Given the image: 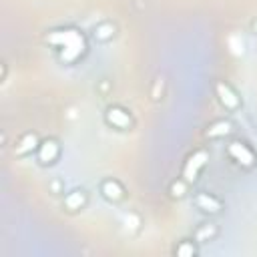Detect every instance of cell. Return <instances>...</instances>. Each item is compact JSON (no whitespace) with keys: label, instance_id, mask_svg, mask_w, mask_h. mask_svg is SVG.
Instances as JSON below:
<instances>
[{"label":"cell","instance_id":"9c48e42d","mask_svg":"<svg viewBox=\"0 0 257 257\" xmlns=\"http://www.w3.org/2000/svg\"><path fill=\"white\" fill-rule=\"evenodd\" d=\"M34 149H38V139H36V135L28 133V135H24V137L18 141V145L14 147V155L26 157V155H30Z\"/></svg>","mask_w":257,"mask_h":257},{"label":"cell","instance_id":"4fadbf2b","mask_svg":"<svg viewBox=\"0 0 257 257\" xmlns=\"http://www.w3.org/2000/svg\"><path fill=\"white\" fill-rule=\"evenodd\" d=\"M175 253H177L179 257H191V255L197 253V249H195V245H193L191 241H181V243L177 245Z\"/></svg>","mask_w":257,"mask_h":257},{"label":"cell","instance_id":"ba28073f","mask_svg":"<svg viewBox=\"0 0 257 257\" xmlns=\"http://www.w3.org/2000/svg\"><path fill=\"white\" fill-rule=\"evenodd\" d=\"M100 193H102V197L108 199V201H120V199L124 197V189L120 187L118 181H112V179L102 181V185H100Z\"/></svg>","mask_w":257,"mask_h":257},{"label":"cell","instance_id":"7a4b0ae2","mask_svg":"<svg viewBox=\"0 0 257 257\" xmlns=\"http://www.w3.org/2000/svg\"><path fill=\"white\" fill-rule=\"evenodd\" d=\"M207 161H209V153H207V151H197V153H193V155L187 159L185 167H183V179H185L187 183L197 181V177H199L201 169L207 165Z\"/></svg>","mask_w":257,"mask_h":257},{"label":"cell","instance_id":"52a82bcc","mask_svg":"<svg viewBox=\"0 0 257 257\" xmlns=\"http://www.w3.org/2000/svg\"><path fill=\"white\" fill-rule=\"evenodd\" d=\"M195 205H197V209H201L203 213H211V215H217L219 211H221V201L217 199V197H213V195H209V193H199L197 197H195Z\"/></svg>","mask_w":257,"mask_h":257},{"label":"cell","instance_id":"2e32d148","mask_svg":"<svg viewBox=\"0 0 257 257\" xmlns=\"http://www.w3.org/2000/svg\"><path fill=\"white\" fill-rule=\"evenodd\" d=\"M255 30H257V24H255Z\"/></svg>","mask_w":257,"mask_h":257},{"label":"cell","instance_id":"5b68a950","mask_svg":"<svg viewBox=\"0 0 257 257\" xmlns=\"http://www.w3.org/2000/svg\"><path fill=\"white\" fill-rule=\"evenodd\" d=\"M104 118H106V122H108L110 126H114V128H118V131H126V128L133 126L131 114H128L124 108H120V106H110V108L104 112Z\"/></svg>","mask_w":257,"mask_h":257},{"label":"cell","instance_id":"6da1fadb","mask_svg":"<svg viewBox=\"0 0 257 257\" xmlns=\"http://www.w3.org/2000/svg\"><path fill=\"white\" fill-rule=\"evenodd\" d=\"M48 42L62 48L60 58L64 62H74L84 52V38L74 30H56L48 34Z\"/></svg>","mask_w":257,"mask_h":257},{"label":"cell","instance_id":"8992f818","mask_svg":"<svg viewBox=\"0 0 257 257\" xmlns=\"http://www.w3.org/2000/svg\"><path fill=\"white\" fill-rule=\"evenodd\" d=\"M58 155H60V147H58V143L54 139H46V141H42L38 145V161H40V165L54 163L58 159Z\"/></svg>","mask_w":257,"mask_h":257},{"label":"cell","instance_id":"9a60e30c","mask_svg":"<svg viewBox=\"0 0 257 257\" xmlns=\"http://www.w3.org/2000/svg\"><path fill=\"white\" fill-rule=\"evenodd\" d=\"M185 183H187L185 179L179 181V183H173V185H171V195H173V197H183V195H185Z\"/></svg>","mask_w":257,"mask_h":257},{"label":"cell","instance_id":"277c9868","mask_svg":"<svg viewBox=\"0 0 257 257\" xmlns=\"http://www.w3.org/2000/svg\"><path fill=\"white\" fill-rule=\"evenodd\" d=\"M215 92H217L219 102H221L227 110H237V108L241 106V100H239L237 92H235L227 82H217V84H215Z\"/></svg>","mask_w":257,"mask_h":257},{"label":"cell","instance_id":"5bb4252c","mask_svg":"<svg viewBox=\"0 0 257 257\" xmlns=\"http://www.w3.org/2000/svg\"><path fill=\"white\" fill-rule=\"evenodd\" d=\"M215 233H217V229H215V225H203L199 231H197V241H209L211 237H215Z\"/></svg>","mask_w":257,"mask_h":257},{"label":"cell","instance_id":"8fae6325","mask_svg":"<svg viewBox=\"0 0 257 257\" xmlns=\"http://www.w3.org/2000/svg\"><path fill=\"white\" fill-rule=\"evenodd\" d=\"M229 131H231V124H229L227 120H217V122H213V124L207 128V137H209V139H219V137L229 135Z\"/></svg>","mask_w":257,"mask_h":257},{"label":"cell","instance_id":"3957f363","mask_svg":"<svg viewBox=\"0 0 257 257\" xmlns=\"http://www.w3.org/2000/svg\"><path fill=\"white\" fill-rule=\"evenodd\" d=\"M227 153H229V157L235 161V163H239L241 167H253L255 165V153L245 145V143H239V141H235V143H231L229 147H227Z\"/></svg>","mask_w":257,"mask_h":257},{"label":"cell","instance_id":"30bf717a","mask_svg":"<svg viewBox=\"0 0 257 257\" xmlns=\"http://www.w3.org/2000/svg\"><path fill=\"white\" fill-rule=\"evenodd\" d=\"M84 203H86L84 191H72V193H68V195L64 197V207H66L68 211H76V209H80Z\"/></svg>","mask_w":257,"mask_h":257},{"label":"cell","instance_id":"7c38bea8","mask_svg":"<svg viewBox=\"0 0 257 257\" xmlns=\"http://www.w3.org/2000/svg\"><path fill=\"white\" fill-rule=\"evenodd\" d=\"M112 34H114V26H112V24H108V22H104V24L96 26V30H94V36H96L98 40H108Z\"/></svg>","mask_w":257,"mask_h":257}]
</instances>
